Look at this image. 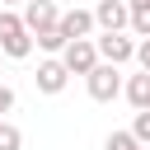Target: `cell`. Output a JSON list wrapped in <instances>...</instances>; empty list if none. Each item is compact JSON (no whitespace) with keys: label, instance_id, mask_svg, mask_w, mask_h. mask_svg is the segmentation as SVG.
Here are the masks:
<instances>
[{"label":"cell","instance_id":"obj_1","mask_svg":"<svg viewBox=\"0 0 150 150\" xmlns=\"http://www.w3.org/2000/svg\"><path fill=\"white\" fill-rule=\"evenodd\" d=\"M28 52H33V33L23 28V19H19L14 9H0V56L23 61Z\"/></svg>","mask_w":150,"mask_h":150},{"label":"cell","instance_id":"obj_2","mask_svg":"<svg viewBox=\"0 0 150 150\" xmlns=\"http://www.w3.org/2000/svg\"><path fill=\"white\" fill-rule=\"evenodd\" d=\"M84 89H89L94 103H112V98L122 94V75H117V66H112V61H98V66L84 75Z\"/></svg>","mask_w":150,"mask_h":150},{"label":"cell","instance_id":"obj_3","mask_svg":"<svg viewBox=\"0 0 150 150\" xmlns=\"http://www.w3.org/2000/svg\"><path fill=\"white\" fill-rule=\"evenodd\" d=\"M56 56H61V66H66L70 75H89V70L98 66V47H94L89 38H70Z\"/></svg>","mask_w":150,"mask_h":150},{"label":"cell","instance_id":"obj_4","mask_svg":"<svg viewBox=\"0 0 150 150\" xmlns=\"http://www.w3.org/2000/svg\"><path fill=\"white\" fill-rule=\"evenodd\" d=\"M56 28H61V38L70 42V38H89L94 33V14L89 9H80V5H70V9H61L56 14Z\"/></svg>","mask_w":150,"mask_h":150},{"label":"cell","instance_id":"obj_5","mask_svg":"<svg viewBox=\"0 0 150 150\" xmlns=\"http://www.w3.org/2000/svg\"><path fill=\"white\" fill-rule=\"evenodd\" d=\"M94 47H98V61H112V66L131 61V52H136V42H131V38H127L122 28H117V33H103V38L94 42Z\"/></svg>","mask_w":150,"mask_h":150},{"label":"cell","instance_id":"obj_6","mask_svg":"<svg viewBox=\"0 0 150 150\" xmlns=\"http://www.w3.org/2000/svg\"><path fill=\"white\" fill-rule=\"evenodd\" d=\"M33 80H38V94H61V89L70 84V70L61 66V56H47V61L38 66Z\"/></svg>","mask_w":150,"mask_h":150},{"label":"cell","instance_id":"obj_7","mask_svg":"<svg viewBox=\"0 0 150 150\" xmlns=\"http://www.w3.org/2000/svg\"><path fill=\"white\" fill-rule=\"evenodd\" d=\"M56 14H61V9H56V0H23V14H19V19H23V28H28V33H42V28H52V23H56Z\"/></svg>","mask_w":150,"mask_h":150},{"label":"cell","instance_id":"obj_8","mask_svg":"<svg viewBox=\"0 0 150 150\" xmlns=\"http://www.w3.org/2000/svg\"><path fill=\"white\" fill-rule=\"evenodd\" d=\"M89 14H94V28H103V33L127 28V0H98Z\"/></svg>","mask_w":150,"mask_h":150},{"label":"cell","instance_id":"obj_9","mask_svg":"<svg viewBox=\"0 0 150 150\" xmlns=\"http://www.w3.org/2000/svg\"><path fill=\"white\" fill-rule=\"evenodd\" d=\"M122 94H127V103H131V108H150V70L131 75V80L122 84Z\"/></svg>","mask_w":150,"mask_h":150},{"label":"cell","instance_id":"obj_10","mask_svg":"<svg viewBox=\"0 0 150 150\" xmlns=\"http://www.w3.org/2000/svg\"><path fill=\"white\" fill-rule=\"evenodd\" d=\"M33 42H38L47 56H56V52L66 47V38H61V28H56V23H52V28H42V33H33Z\"/></svg>","mask_w":150,"mask_h":150},{"label":"cell","instance_id":"obj_11","mask_svg":"<svg viewBox=\"0 0 150 150\" xmlns=\"http://www.w3.org/2000/svg\"><path fill=\"white\" fill-rule=\"evenodd\" d=\"M127 28H136V38H150V5H131L127 9Z\"/></svg>","mask_w":150,"mask_h":150},{"label":"cell","instance_id":"obj_12","mask_svg":"<svg viewBox=\"0 0 150 150\" xmlns=\"http://www.w3.org/2000/svg\"><path fill=\"white\" fill-rule=\"evenodd\" d=\"M19 145H23V131H19L14 122L0 117V150H19Z\"/></svg>","mask_w":150,"mask_h":150},{"label":"cell","instance_id":"obj_13","mask_svg":"<svg viewBox=\"0 0 150 150\" xmlns=\"http://www.w3.org/2000/svg\"><path fill=\"white\" fill-rule=\"evenodd\" d=\"M131 136L141 145H150V108H136V122H131Z\"/></svg>","mask_w":150,"mask_h":150},{"label":"cell","instance_id":"obj_14","mask_svg":"<svg viewBox=\"0 0 150 150\" xmlns=\"http://www.w3.org/2000/svg\"><path fill=\"white\" fill-rule=\"evenodd\" d=\"M108 150H145V145H141L131 131H112V136H108Z\"/></svg>","mask_w":150,"mask_h":150},{"label":"cell","instance_id":"obj_15","mask_svg":"<svg viewBox=\"0 0 150 150\" xmlns=\"http://www.w3.org/2000/svg\"><path fill=\"white\" fill-rule=\"evenodd\" d=\"M131 56H136V61H141V70H150V38H141V42H136V52H131Z\"/></svg>","mask_w":150,"mask_h":150},{"label":"cell","instance_id":"obj_16","mask_svg":"<svg viewBox=\"0 0 150 150\" xmlns=\"http://www.w3.org/2000/svg\"><path fill=\"white\" fill-rule=\"evenodd\" d=\"M9 108H14V89H9V84H0V117H5Z\"/></svg>","mask_w":150,"mask_h":150},{"label":"cell","instance_id":"obj_17","mask_svg":"<svg viewBox=\"0 0 150 150\" xmlns=\"http://www.w3.org/2000/svg\"><path fill=\"white\" fill-rule=\"evenodd\" d=\"M0 5H23V0H0Z\"/></svg>","mask_w":150,"mask_h":150}]
</instances>
